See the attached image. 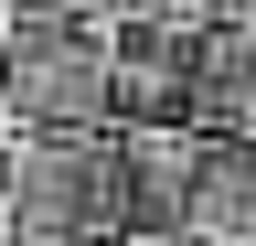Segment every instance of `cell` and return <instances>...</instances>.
I'll use <instances>...</instances> for the list:
<instances>
[{
    "label": "cell",
    "instance_id": "3",
    "mask_svg": "<svg viewBox=\"0 0 256 246\" xmlns=\"http://www.w3.org/2000/svg\"><path fill=\"white\" fill-rule=\"evenodd\" d=\"M192 43L171 22H118L107 33V86H118V129H171L192 118Z\"/></svg>",
    "mask_w": 256,
    "mask_h": 246
},
{
    "label": "cell",
    "instance_id": "8",
    "mask_svg": "<svg viewBox=\"0 0 256 246\" xmlns=\"http://www.w3.org/2000/svg\"><path fill=\"white\" fill-rule=\"evenodd\" d=\"M118 22H171V33H203L192 0H118Z\"/></svg>",
    "mask_w": 256,
    "mask_h": 246
},
{
    "label": "cell",
    "instance_id": "7",
    "mask_svg": "<svg viewBox=\"0 0 256 246\" xmlns=\"http://www.w3.org/2000/svg\"><path fill=\"white\" fill-rule=\"evenodd\" d=\"M11 22H86V33H118V0H11Z\"/></svg>",
    "mask_w": 256,
    "mask_h": 246
},
{
    "label": "cell",
    "instance_id": "11",
    "mask_svg": "<svg viewBox=\"0 0 256 246\" xmlns=\"http://www.w3.org/2000/svg\"><path fill=\"white\" fill-rule=\"evenodd\" d=\"M0 139H11V118H0Z\"/></svg>",
    "mask_w": 256,
    "mask_h": 246
},
{
    "label": "cell",
    "instance_id": "1",
    "mask_svg": "<svg viewBox=\"0 0 256 246\" xmlns=\"http://www.w3.org/2000/svg\"><path fill=\"white\" fill-rule=\"evenodd\" d=\"M0 235L11 246H118L128 235L118 129H11L0 139Z\"/></svg>",
    "mask_w": 256,
    "mask_h": 246
},
{
    "label": "cell",
    "instance_id": "2",
    "mask_svg": "<svg viewBox=\"0 0 256 246\" xmlns=\"http://www.w3.org/2000/svg\"><path fill=\"white\" fill-rule=\"evenodd\" d=\"M0 118L11 129H118L107 33H86V22H0Z\"/></svg>",
    "mask_w": 256,
    "mask_h": 246
},
{
    "label": "cell",
    "instance_id": "12",
    "mask_svg": "<svg viewBox=\"0 0 256 246\" xmlns=\"http://www.w3.org/2000/svg\"><path fill=\"white\" fill-rule=\"evenodd\" d=\"M0 246H11V235H0Z\"/></svg>",
    "mask_w": 256,
    "mask_h": 246
},
{
    "label": "cell",
    "instance_id": "6",
    "mask_svg": "<svg viewBox=\"0 0 256 246\" xmlns=\"http://www.w3.org/2000/svg\"><path fill=\"white\" fill-rule=\"evenodd\" d=\"M192 129H256V22H203V43H192Z\"/></svg>",
    "mask_w": 256,
    "mask_h": 246
},
{
    "label": "cell",
    "instance_id": "4",
    "mask_svg": "<svg viewBox=\"0 0 256 246\" xmlns=\"http://www.w3.org/2000/svg\"><path fill=\"white\" fill-rule=\"evenodd\" d=\"M192 150H203L192 118H171V129H118L128 235H182V214H192Z\"/></svg>",
    "mask_w": 256,
    "mask_h": 246
},
{
    "label": "cell",
    "instance_id": "9",
    "mask_svg": "<svg viewBox=\"0 0 256 246\" xmlns=\"http://www.w3.org/2000/svg\"><path fill=\"white\" fill-rule=\"evenodd\" d=\"M118 246H192V235H118Z\"/></svg>",
    "mask_w": 256,
    "mask_h": 246
},
{
    "label": "cell",
    "instance_id": "10",
    "mask_svg": "<svg viewBox=\"0 0 256 246\" xmlns=\"http://www.w3.org/2000/svg\"><path fill=\"white\" fill-rule=\"evenodd\" d=\"M0 22H11V0H0Z\"/></svg>",
    "mask_w": 256,
    "mask_h": 246
},
{
    "label": "cell",
    "instance_id": "5",
    "mask_svg": "<svg viewBox=\"0 0 256 246\" xmlns=\"http://www.w3.org/2000/svg\"><path fill=\"white\" fill-rule=\"evenodd\" d=\"M182 235L192 246H256V129H203Z\"/></svg>",
    "mask_w": 256,
    "mask_h": 246
}]
</instances>
